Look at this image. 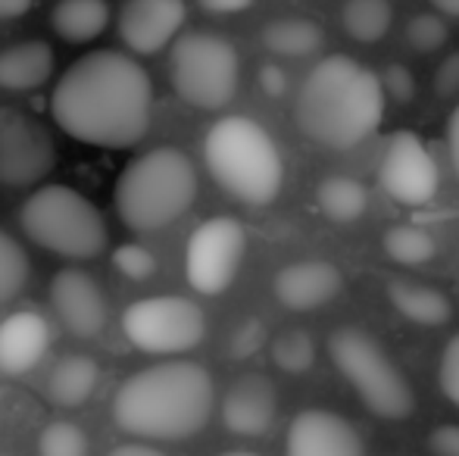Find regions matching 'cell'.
I'll list each match as a JSON object with an SVG mask.
<instances>
[{
	"instance_id": "1",
	"label": "cell",
	"mask_w": 459,
	"mask_h": 456,
	"mask_svg": "<svg viewBox=\"0 0 459 456\" xmlns=\"http://www.w3.org/2000/svg\"><path fill=\"white\" fill-rule=\"evenodd\" d=\"M54 122L91 147H134L151 128L153 82L122 50H91L60 75L50 98Z\"/></svg>"
},
{
	"instance_id": "2",
	"label": "cell",
	"mask_w": 459,
	"mask_h": 456,
	"mask_svg": "<svg viewBox=\"0 0 459 456\" xmlns=\"http://www.w3.org/2000/svg\"><path fill=\"white\" fill-rule=\"evenodd\" d=\"M387 94L381 75L347 54L322 56L297 88L294 122L313 144L351 151L378 132Z\"/></svg>"
},
{
	"instance_id": "3",
	"label": "cell",
	"mask_w": 459,
	"mask_h": 456,
	"mask_svg": "<svg viewBox=\"0 0 459 456\" xmlns=\"http://www.w3.org/2000/svg\"><path fill=\"white\" fill-rule=\"evenodd\" d=\"M212 375L191 359H166L128 375L113 397V422L147 441H185L210 422Z\"/></svg>"
},
{
	"instance_id": "4",
	"label": "cell",
	"mask_w": 459,
	"mask_h": 456,
	"mask_svg": "<svg viewBox=\"0 0 459 456\" xmlns=\"http://www.w3.org/2000/svg\"><path fill=\"white\" fill-rule=\"evenodd\" d=\"M204 163L212 182L247 207H269L284 185V159L275 138L250 116H222L204 138Z\"/></svg>"
},
{
	"instance_id": "5",
	"label": "cell",
	"mask_w": 459,
	"mask_h": 456,
	"mask_svg": "<svg viewBox=\"0 0 459 456\" xmlns=\"http://www.w3.org/2000/svg\"><path fill=\"white\" fill-rule=\"evenodd\" d=\"M197 197V169L178 147H153L119 172L113 188L116 213L132 231L153 235L178 222Z\"/></svg>"
},
{
	"instance_id": "6",
	"label": "cell",
	"mask_w": 459,
	"mask_h": 456,
	"mask_svg": "<svg viewBox=\"0 0 459 456\" xmlns=\"http://www.w3.org/2000/svg\"><path fill=\"white\" fill-rule=\"evenodd\" d=\"M19 226L31 244L66 260H94L109 244L103 213L69 185L31 191L19 207Z\"/></svg>"
},
{
	"instance_id": "7",
	"label": "cell",
	"mask_w": 459,
	"mask_h": 456,
	"mask_svg": "<svg viewBox=\"0 0 459 456\" xmlns=\"http://www.w3.org/2000/svg\"><path fill=\"white\" fill-rule=\"evenodd\" d=\"M328 353H332L338 372L347 378V384L366 403L368 413L387 422L410 419L416 409L412 384L368 331L357 329V325H344L328 338Z\"/></svg>"
},
{
	"instance_id": "8",
	"label": "cell",
	"mask_w": 459,
	"mask_h": 456,
	"mask_svg": "<svg viewBox=\"0 0 459 456\" xmlns=\"http://www.w3.org/2000/svg\"><path fill=\"white\" fill-rule=\"evenodd\" d=\"M169 79L194 110H225L241 85V60L229 38L216 31H187L172 44Z\"/></svg>"
},
{
	"instance_id": "9",
	"label": "cell",
	"mask_w": 459,
	"mask_h": 456,
	"mask_svg": "<svg viewBox=\"0 0 459 456\" xmlns=\"http://www.w3.org/2000/svg\"><path fill=\"white\" fill-rule=\"evenodd\" d=\"M122 331L138 350L178 357L206 338V313L191 297L157 294V297L134 300L122 313Z\"/></svg>"
},
{
	"instance_id": "10",
	"label": "cell",
	"mask_w": 459,
	"mask_h": 456,
	"mask_svg": "<svg viewBox=\"0 0 459 456\" xmlns=\"http://www.w3.org/2000/svg\"><path fill=\"white\" fill-rule=\"evenodd\" d=\"M247 254V231L235 216H212L191 231L185 247L187 285L204 297L229 291Z\"/></svg>"
},
{
	"instance_id": "11",
	"label": "cell",
	"mask_w": 459,
	"mask_h": 456,
	"mask_svg": "<svg viewBox=\"0 0 459 456\" xmlns=\"http://www.w3.org/2000/svg\"><path fill=\"white\" fill-rule=\"evenodd\" d=\"M378 185L400 207H429L441 185V172L429 144L412 132H394L378 159Z\"/></svg>"
},
{
	"instance_id": "12",
	"label": "cell",
	"mask_w": 459,
	"mask_h": 456,
	"mask_svg": "<svg viewBox=\"0 0 459 456\" xmlns=\"http://www.w3.org/2000/svg\"><path fill=\"white\" fill-rule=\"evenodd\" d=\"M56 166L50 132L31 113L0 107V185L29 188L48 178Z\"/></svg>"
},
{
	"instance_id": "13",
	"label": "cell",
	"mask_w": 459,
	"mask_h": 456,
	"mask_svg": "<svg viewBox=\"0 0 459 456\" xmlns=\"http://www.w3.org/2000/svg\"><path fill=\"white\" fill-rule=\"evenodd\" d=\"M185 19V0H126L119 6V38L134 56H153L178 41Z\"/></svg>"
},
{
	"instance_id": "14",
	"label": "cell",
	"mask_w": 459,
	"mask_h": 456,
	"mask_svg": "<svg viewBox=\"0 0 459 456\" xmlns=\"http://www.w3.org/2000/svg\"><path fill=\"white\" fill-rule=\"evenodd\" d=\"M50 306L69 335L97 338L107 325V297L100 285L82 269H60L50 281Z\"/></svg>"
},
{
	"instance_id": "15",
	"label": "cell",
	"mask_w": 459,
	"mask_h": 456,
	"mask_svg": "<svg viewBox=\"0 0 459 456\" xmlns=\"http://www.w3.org/2000/svg\"><path fill=\"white\" fill-rule=\"evenodd\" d=\"M288 456H363V441L344 416L332 409H303L288 426Z\"/></svg>"
},
{
	"instance_id": "16",
	"label": "cell",
	"mask_w": 459,
	"mask_h": 456,
	"mask_svg": "<svg viewBox=\"0 0 459 456\" xmlns=\"http://www.w3.org/2000/svg\"><path fill=\"white\" fill-rule=\"evenodd\" d=\"M344 288V275L334 262L325 260H297L278 269L273 281L275 300L290 313H313L332 304Z\"/></svg>"
},
{
	"instance_id": "17",
	"label": "cell",
	"mask_w": 459,
	"mask_h": 456,
	"mask_svg": "<svg viewBox=\"0 0 459 456\" xmlns=\"http://www.w3.org/2000/svg\"><path fill=\"white\" fill-rule=\"evenodd\" d=\"M278 394L266 375H244L225 391L222 422L231 434L241 438H263L275 426Z\"/></svg>"
},
{
	"instance_id": "18",
	"label": "cell",
	"mask_w": 459,
	"mask_h": 456,
	"mask_svg": "<svg viewBox=\"0 0 459 456\" xmlns=\"http://www.w3.org/2000/svg\"><path fill=\"white\" fill-rule=\"evenodd\" d=\"M50 347V325L41 313L19 310L0 323V372L25 375L44 359Z\"/></svg>"
},
{
	"instance_id": "19",
	"label": "cell",
	"mask_w": 459,
	"mask_h": 456,
	"mask_svg": "<svg viewBox=\"0 0 459 456\" xmlns=\"http://www.w3.org/2000/svg\"><path fill=\"white\" fill-rule=\"evenodd\" d=\"M54 47L48 41H19L0 50V91H35L54 75Z\"/></svg>"
},
{
	"instance_id": "20",
	"label": "cell",
	"mask_w": 459,
	"mask_h": 456,
	"mask_svg": "<svg viewBox=\"0 0 459 456\" xmlns=\"http://www.w3.org/2000/svg\"><path fill=\"white\" fill-rule=\"evenodd\" d=\"M387 300L400 316L422 325V329H441L454 319V300L441 288L425 285V281L394 279L387 285Z\"/></svg>"
},
{
	"instance_id": "21",
	"label": "cell",
	"mask_w": 459,
	"mask_h": 456,
	"mask_svg": "<svg viewBox=\"0 0 459 456\" xmlns=\"http://www.w3.org/2000/svg\"><path fill=\"white\" fill-rule=\"evenodd\" d=\"M97 382H100V366L91 357H85V353H69L48 375V400L54 407L75 409L82 403H88Z\"/></svg>"
},
{
	"instance_id": "22",
	"label": "cell",
	"mask_w": 459,
	"mask_h": 456,
	"mask_svg": "<svg viewBox=\"0 0 459 456\" xmlns=\"http://www.w3.org/2000/svg\"><path fill=\"white\" fill-rule=\"evenodd\" d=\"M263 44L273 50L275 56H288V60H303L313 56L325 44V29L309 16H278L263 25Z\"/></svg>"
},
{
	"instance_id": "23",
	"label": "cell",
	"mask_w": 459,
	"mask_h": 456,
	"mask_svg": "<svg viewBox=\"0 0 459 456\" xmlns=\"http://www.w3.org/2000/svg\"><path fill=\"white\" fill-rule=\"evenodd\" d=\"M54 31L69 44H88L100 38L109 25L107 0H56L50 13Z\"/></svg>"
},
{
	"instance_id": "24",
	"label": "cell",
	"mask_w": 459,
	"mask_h": 456,
	"mask_svg": "<svg viewBox=\"0 0 459 456\" xmlns=\"http://www.w3.org/2000/svg\"><path fill=\"white\" fill-rule=\"evenodd\" d=\"M316 203H319L322 216L338 226H351L368 207V194L363 188V182L351 176H328L319 182L316 188Z\"/></svg>"
},
{
	"instance_id": "25",
	"label": "cell",
	"mask_w": 459,
	"mask_h": 456,
	"mask_svg": "<svg viewBox=\"0 0 459 456\" xmlns=\"http://www.w3.org/2000/svg\"><path fill=\"white\" fill-rule=\"evenodd\" d=\"M394 4L391 0H347L341 10V25L347 38L357 44H378L391 31Z\"/></svg>"
},
{
	"instance_id": "26",
	"label": "cell",
	"mask_w": 459,
	"mask_h": 456,
	"mask_svg": "<svg viewBox=\"0 0 459 456\" xmlns=\"http://www.w3.org/2000/svg\"><path fill=\"white\" fill-rule=\"evenodd\" d=\"M381 247H385V254L391 262L406 266V269H416V266H425V262H431L437 256V237L422 226L400 222V226L385 231Z\"/></svg>"
},
{
	"instance_id": "27",
	"label": "cell",
	"mask_w": 459,
	"mask_h": 456,
	"mask_svg": "<svg viewBox=\"0 0 459 456\" xmlns=\"http://www.w3.org/2000/svg\"><path fill=\"white\" fill-rule=\"evenodd\" d=\"M29 254L19 247L16 237L0 228V306L22 294V288L29 285Z\"/></svg>"
},
{
	"instance_id": "28",
	"label": "cell",
	"mask_w": 459,
	"mask_h": 456,
	"mask_svg": "<svg viewBox=\"0 0 459 456\" xmlns=\"http://www.w3.org/2000/svg\"><path fill=\"white\" fill-rule=\"evenodd\" d=\"M269 350H273V363L288 375H303L316 363V341L303 329L281 331Z\"/></svg>"
},
{
	"instance_id": "29",
	"label": "cell",
	"mask_w": 459,
	"mask_h": 456,
	"mask_svg": "<svg viewBox=\"0 0 459 456\" xmlns=\"http://www.w3.org/2000/svg\"><path fill=\"white\" fill-rule=\"evenodd\" d=\"M403 38L416 54H435L450 41V25L441 13H416L406 22Z\"/></svg>"
},
{
	"instance_id": "30",
	"label": "cell",
	"mask_w": 459,
	"mask_h": 456,
	"mask_svg": "<svg viewBox=\"0 0 459 456\" xmlns=\"http://www.w3.org/2000/svg\"><path fill=\"white\" fill-rule=\"evenodd\" d=\"M38 456H88V438L75 422H50L38 434Z\"/></svg>"
},
{
	"instance_id": "31",
	"label": "cell",
	"mask_w": 459,
	"mask_h": 456,
	"mask_svg": "<svg viewBox=\"0 0 459 456\" xmlns=\"http://www.w3.org/2000/svg\"><path fill=\"white\" fill-rule=\"evenodd\" d=\"M113 266L126 275L128 281H147L157 272V256L144 244H119L113 250Z\"/></svg>"
},
{
	"instance_id": "32",
	"label": "cell",
	"mask_w": 459,
	"mask_h": 456,
	"mask_svg": "<svg viewBox=\"0 0 459 456\" xmlns=\"http://www.w3.org/2000/svg\"><path fill=\"white\" fill-rule=\"evenodd\" d=\"M381 85H385V94L397 104H410L416 98V79L406 66L400 63H391V66L381 73Z\"/></svg>"
},
{
	"instance_id": "33",
	"label": "cell",
	"mask_w": 459,
	"mask_h": 456,
	"mask_svg": "<svg viewBox=\"0 0 459 456\" xmlns=\"http://www.w3.org/2000/svg\"><path fill=\"white\" fill-rule=\"evenodd\" d=\"M437 378H441V391L447 394V400L459 407V335L450 338L447 347H444Z\"/></svg>"
},
{
	"instance_id": "34",
	"label": "cell",
	"mask_w": 459,
	"mask_h": 456,
	"mask_svg": "<svg viewBox=\"0 0 459 456\" xmlns=\"http://www.w3.org/2000/svg\"><path fill=\"white\" fill-rule=\"evenodd\" d=\"M263 341H266L263 323L260 319H247V323L235 331V338H231V353H235V357H250V353L260 350Z\"/></svg>"
},
{
	"instance_id": "35",
	"label": "cell",
	"mask_w": 459,
	"mask_h": 456,
	"mask_svg": "<svg viewBox=\"0 0 459 456\" xmlns=\"http://www.w3.org/2000/svg\"><path fill=\"white\" fill-rule=\"evenodd\" d=\"M431 456H459V426H437L429 434Z\"/></svg>"
},
{
	"instance_id": "36",
	"label": "cell",
	"mask_w": 459,
	"mask_h": 456,
	"mask_svg": "<svg viewBox=\"0 0 459 456\" xmlns=\"http://www.w3.org/2000/svg\"><path fill=\"white\" fill-rule=\"evenodd\" d=\"M435 85H437V94H441V98H456L459 94V54L447 56V60L441 63Z\"/></svg>"
},
{
	"instance_id": "37",
	"label": "cell",
	"mask_w": 459,
	"mask_h": 456,
	"mask_svg": "<svg viewBox=\"0 0 459 456\" xmlns=\"http://www.w3.org/2000/svg\"><path fill=\"white\" fill-rule=\"evenodd\" d=\"M260 88L269 94V98H281V94H284L288 79H284V73L275 66V63H266V66L260 69Z\"/></svg>"
},
{
	"instance_id": "38",
	"label": "cell",
	"mask_w": 459,
	"mask_h": 456,
	"mask_svg": "<svg viewBox=\"0 0 459 456\" xmlns=\"http://www.w3.org/2000/svg\"><path fill=\"white\" fill-rule=\"evenodd\" d=\"M197 4L212 16H231V13H244L254 0H197Z\"/></svg>"
},
{
	"instance_id": "39",
	"label": "cell",
	"mask_w": 459,
	"mask_h": 456,
	"mask_svg": "<svg viewBox=\"0 0 459 456\" xmlns=\"http://www.w3.org/2000/svg\"><path fill=\"white\" fill-rule=\"evenodd\" d=\"M447 153L459 178V104L454 107V113H450V119H447Z\"/></svg>"
},
{
	"instance_id": "40",
	"label": "cell",
	"mask_w": 459,
	"mask_h": 456,
	"mask_svg": "<svg viewBox=\"0 0 459 456\" xmlns=\"http://www.w3.org/2000/svg\"><path fill=\"white\" fill-rule=\"evenodd\" d=\"M107 456H166V453L157 451V447H151V444H119V447H113Z\"/></svg>"
},
{
	"instance_id": "41",
	"label": "cell",
	"mask_w": 459,
	"mask_h": 456,
	"mask_svg": "<svg viewBox=\"0 0 459 456\" xmlns=\"http://www.w3.org/2000/svg\"><path fill=\"white\" fill-rule=\"evenodd\" d=\"M35 0H0V19H19L31 10Z\"/></svg>"
},
{
	"instance_id": "42",
	"label": "cell",
	"mask_w": 459,
	"mask_h": 456,
	"mask_svg": "<svg viewBox=\"0 0 459 456\" xmlns=\"http://www.w3.org/2000/svg\"><path fill=\"white\" fill-rule=\"evenodd\" d=\"M435 13H441L444 19H459V0H431Z\"/></svg>"
},
{
	"instance_id": "43",
	"label": "cell",
	"mask_w": 459,
	"mask_h": 456,
	"mask_svg": "<svg viewBox=\"0 0 459 456\" xmlns=\"http://www.w3.org/2000/svg\"><path fill=\"white\" fill-rule=\"evenodd\" d=\"M219 456H260V453H250V451H229V453H219Z\"/></svg>"
},
{
	"instance_id": "44",
	"label": "cell",
	"mask_w": 459,
	"mask_h": 456,
	"mask_svg": "<svg viewBox=\"0 0 459 456\" xmlns=\"http://www.w3.org/2000/svg\"><path fill=\"white\" fill-rule=\"evenodd\" d=\"M0 456H10V453H0Z\"/></svg>"
}]
</instances>
